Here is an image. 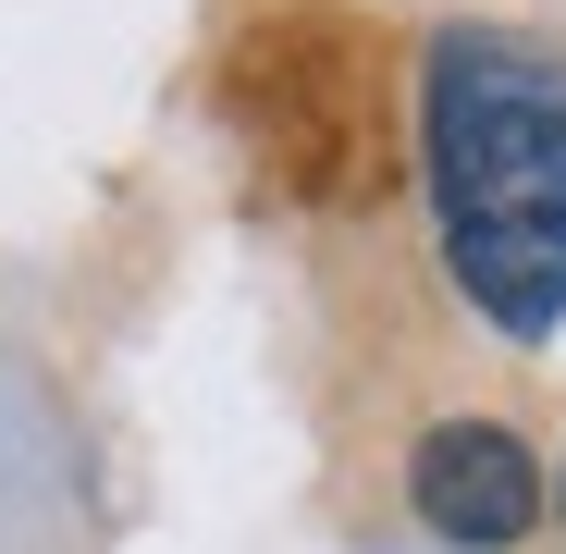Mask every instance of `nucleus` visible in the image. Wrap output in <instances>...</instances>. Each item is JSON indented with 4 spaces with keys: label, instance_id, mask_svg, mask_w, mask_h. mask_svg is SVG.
<instances>
[{
    "label": "nucleus",
    "instance_id": "f257e3e1",
    "mask_svg": "<svg viewBox=\"0 0 566 554\" xmlns=\"http://www.w3.org/2000/svg\"><path fill=\"white\" fill-rule=\"evenodd\" d=\"M419 185L455 296L505 345H542L566 321V50L443 25L419 50Z\"/></svg>",
    "mask_w": 566,
    "mask_h": 554
},
{
    "label": "nucleus",
    "instance_id": "f03ea898",
    "mask_svg": "<svg viewBox=\"0 0 566 554\" xmlns=\"http://www.w3.org/2000/svg\"><path fill=\"white\" fill-rule=\"evenodd\" d=\"M222 124L308 210H369L395 185V50L333 0H283L222 50Z\"/></svg>",
    "mask_w": 566,
    "mask_h": 554
},
{
    "label": "nucleus",
    "instance_id": "7ed1b4c3",
    "mask_svg": "<svg viewBox=\"0 0 566 554\" xmlns=\"http://www.w3.org/2000/svg\"><path fill=\"white\" fill-rule=\"evenodd\" d=\"M407 505L455 542V554H505L542 530V456L505 419H431L407 456Z\"/></svg>",
    "mask_w": 566,
    "mask_h": 554
}]
</instances>
